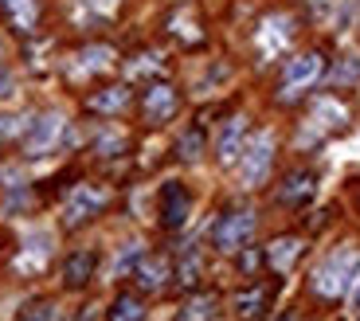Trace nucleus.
<instances>
[{"label":"nucleus","mask_w":360,"mask_h":321,"mask_svg":"<svg viewBox=\"0 0 360 321\" xmlns=\"http://www.w3.org/2000/svg\"><path fill=\"white\" fill-rule=\"evenodd\" d=\"M356 267H360V251H337L333 259H325L321 270L314 275V290L321 298H341L349 290Z\"/></svg>","instance_id":"f257e3e1"},{"label":"nucleus","mask_w":360,"mask_h":321,"mask_svg":"<svg viewBox=\"0 0 360 321\" xmlns=\"http://www.w3.org/2000/svg\"><path fill=\"white\" fill-rule=\"evenodd\" d=\"M255 235V212H247V208H235V212L219 215V223L212 227V243H216L219 251H243L247 239Z\"/></svg>","instance_id":"f03ea898"},{"label":"nucleus","mask_w":360,"mask_h":321,"mask_svg":"<svg viewBox=\"0 0 360 321\" xmlns=\"http://www.w3.org/2000/svg\"><path fill=\"white\" fill-rule=\"evenodd\" d=\"M102 208H106V192L94 188V184H79L71 196H67V204H63V223L67 227H82V223L94 220Z\"/></svg>","instance_id":"7ed1b4c3"},{"label":"nucleus","mask_w":360,"mask_h":321,"mask_svg":"<svg viewBox=\"0 0 360 321\" xmlns=\"http://www.w3.org/2000/svg\"><path fill=\"white\" fill-rule=\"evenodd\" d=\"M321 75V55H297V59L286 63V71H282V99H294V94H302V90L309 87V82Z\"/></svg>","instance_id":"20e7f679"},{"label":"nucleus","mask_w":360,"mask_h":321,"mask_svg":"<svg viewBox=\"0 0 360 321\" xmlns=\"http://www.w3.org/2000/svg\"><path fill=\"white\" fill-rule=\"evenodd\" d=\"M270 160H274V137L259 134L251 141V149H243V184H262L270 172Z\"/></svg>","instance_id":"39448f33"},{"label":"nucleus","mask_w":360,"mask_h":321,"mask_svg":"<svg viewBox=\"0 0 360 321\" xmlns=\"http://www.w3.org/2000/svg\"><path fill=\"white\" fill-rule=\"evenodd\" d=\"M188 212H192V200H188V188L180 184V180H169L161 188V223L169 232L184 227L188 223Z\"/></svg>","instance_id":"423d86ee"},{"label":"nucleus","mask_w":360,"mask_h":321,"mask_svg":"<svg viewBox=\"0 0 360 321\" xmlns=\"http://www.w3.org/2000/svg\"><path fill=\"white\" fill-rule=\"evenodd\" d=\"M59 130H63V118H59V114L36 118V122L27 125V134H24V153H27V157H44V153L55 145Z\"/></svg>","instance_id":"0eeeda50"},{"label":"nucleus","mask_w":360,"mask_h":321,"mask_svg":"<svg viewBox=\"0 0 360 321\" xmlns=\"http://www.w3.org/2000/svg\"><path fill=\"white\" fill-rule=\"evenodd\" d=\"M180 99H176V90L169 87V82H153V87L145 90V99H141V114L145 122H169L172 114H176Z\"/></svg>","instance_id":"6e6552de"},{"label":"nucleus","mask_w":360,"mask_h":321,"mask_svg":"<svg viewBox=\"0 0 360 321\" xmlns=\"http://www.w3.org/2000/svg\"><path fill=\"white\" fill-rule=\"evenodd\" d=\"M314 192H317V177L309 169H297V172H290L286 180H282V188H278V204H286V208H302V204H309L314 200Z\"/></svg>","instance_id":"1a4fd4ad"},{"label":"nucleus","mask_w":360,"mask_h":321,"mask_svg":"<svg viewBox=\"0 0 360 321\" xmlns=\"http://www.w3.org/2000/svg\"><path fill=\"white\" fill-rule=\"evenodd\" d=\"M243 134H247V122H243V118H231V122L219 130L216 157L224 160V165H235V160L243 157Z\"/></svg>","instance_id":"9d476101"},{"label":"nucleus","mask_w":360,"mask_h":321,"mask_svg":"<svg viewBox=\"0 0 360 321\" xmlns=\"http://www.w3.org/2000/svg\"><path fill=\"white\" fill-rule=\"evenodd\" d=\"M94 267H98V255L94 251H75V255L63 259V282L71 290H79V286H86L94 278Z\"/></svg>","instance_id":"9b49d317"},{"label":"nucleus","mask_w":360,"mask_h":321,"mask_svg":"<svg viewBox=\"0 0 360 321\" xmlns=\"http://www.w3.org/2000/svg\"><path fill=\"white\" fill-rule=\"evenodd\" d=\"M0 16L8 20L12 32H32L39 16V0H0Z\"/></svg>","instance_id":"f8f14e48"},{"label":"nucleus","mask_w":360,"mask_h":321,"mask_svg":"<svg viewBox=\"0 0 360 321\" xmlns=\"http://www.w3.org/2000/svg\"><path fill=\"white\" fill-rule=\"evenodd\" d=\"M169 275L172 270H169V259H165V255H141V263L134 267V278H137L141 290H161Z\"/></svg>","instance_id":"ddd939ff"},{"label":"nucleus","mask_w":360,"mask_h":321,"mask_svg":"<svg viewBox=\"0 0 360 321\" xmlns=\"http://www.w3.org/2000/svg\"><path fill=\"white\" fill-rule=\"evenodd\" d=\"M129 106V87H102L90 94V110L94 114H122Z\"/></svg>","instance_id":"4468645a"},{"label":"nucleus","mask_w":360,"mask_h":321,"mask_svg":"<svg viewBox=\"0 0 360 321\" xmlns=\"http://www.w3.org/2000/svg\"><path fill=\"white\" fill-rule=\"evenodd\" d=\"M297 255H302V239H294V235H286V239H274L266 247V263L274 270H290L297 263Z\"/></svg>","instance_id":"2eb2a0df"},{"label":"nucleus","mask_w":360,"mask_h":321,"mask_svg":"<svg viewBox=\"0 0 360 321\" xmlns=\"http://www.w3.org/2000/svg\"><path fill=\"white\" fill-rule=\"evenodd\" d=\"M286 39H290V20L286 16H270L266 24H262V32H259V51L274 55Z\"/></svg>","instance_id":"dca6fc26"},{"label":"nucleus","mask_w":360,"mask_h":321,"mask_svg":"<svg viewBox=\"0 0 360 321\" xmlns=\"http://www.w3.org/2000/svg\"><path fill=\"white\" fill-rule=\"evenodd\" d=\"M176 321H216V294L192 298V302L176 313Z\"/></svg>","instance_id":"f3484780"},{"label":"nucleus","mask_w":360,"mask_h":321,"mask_svg":"<svg viewBox=\"0 0 360 321\" xmlns=\"http://www.w3.org/2000/svg\"><path fill=\"white\" fill-rule=\"evenodd\" d=\"M110 63H114V47H106V44H94L79 51V71H106Z\"/></svg>","instance_id":"a211bd4d"},{"label":"nucleus","mask_w":360,"mask_h":321,"mask_svg":"<svg viewBox=\"0 0 360 321\" xmlns=\"http://www.w3.org/2000/svg\"><path fill=\"white\" fill-rule=\"evenodd\" d=\"M141 317H145V306H141V298H134V294H122L106 313V321H141Z\"/></svg>","instance_id":"6ab92c4d"},{"label":"nucleus","mask_w":360,"mask_h":321,"mask_svg":"<svg viewBox=\"0 0 360 321\" xmlns=\"http://www.w3.org/2000/svg\"><path fill=\"white\" fill-rule=\"evenodd\" d=\"M262 306H266V290H262V286L243 290V294L235 298V313H239V317H259Z\"/></svg>","instance_id":"aec40b11"},{"label":"nucleus","mask_w":360,"mask_h":321,"mask_svg":"<svg viewBox=\"0 0 360 321\" xmlns=\"http://www.w3.org/2000/svg\"><path fill=\"white\" fill-rule=\"evenodd\" d=\"M176 153H180V160H196L200 153H204V130H200V125H192L188 134L180 137Z\"/></svg>","instance_id":"412c9836"},{"label":"nucleus","mask_w":360,"mask_h":321,"mask_svg":"<svg viewBox=\"0 0 360 321\" xmlns=\"http://www.w3.org/2000/svg\"><path fill=\"white\" fill-rule=\"evenodd\" d=\"M122 149H126V137L114 134V130L94 137V153H102V157H114V153H122Z\"/></svg>","instance_id":"4be33fe9"},{"label":"nucleus","mask_w":360,"mask_h":321,"mask_svg":"<svg viewBox=\"0 0 360 321\" xmlns=\"http://www.w3.org/2000/svg\"><path fill=\"white\" fill-rule=\"evenodd\" d=\"M176 278H180V286H196L200 282V255H184Z\"/></svg>","instance_id":"5701e85b"},{"label":"nucleus","mask_w":360,"mask_h":321,"mask_svg":"<svg viewBox=\"0 0 360 321\" xmlns=\"http://www.w3.org/2000/svg\"><path fill=\"white\" fill-rule=\"evenodd\" d=\"M141 255H145V251H141V243H129V247L122 251V259H117V275H126V270H134L137 263H141Z\"/></svg>","instance_id":"b1692460"},{"label":"nucleus","mask_w":360,"mask_h":321,"mask_svg":"<svg viewBox=\"0 0 360 321\" xmlns=\"http://www.w3.org/2000/svg\"><path fill=\"white\" fill-rule=\"evenodd\" d=\"M20 125H24L20 118H12V114H0V145H4V141H12V137L20 134Z\"/></svg>","instance_id":"393cba45"},{"label":"nucleus","mask_w":360,"mask_h":321,"mask_svg":"<svg viewBox=\"0 0 360 321\" xmlns=\"http://www.w3.org/2000/svg\"><path fill=\"white\" fill-rule=\"evenodd\" d=\"M51 302H36V306H27V310H24V317H20V321H51Z\"/></svg>","instance_id":"a878e982"},{"label":"nucleus","mask_w":360,"mask_h":321,"mask_svg":"<svg viewBox=\"0 0 360 321\" xmlns=\"http://www.w3.org/2000/svg\"><path fill=\"white\" fill-rule=\"evenodd\" d=\"M12 90H16V75H12V67L0 63V99H8Z\"/></svg>","instance_id":"bb28decb"},{"label":"nucleus","mask_w":360,"mask_h":321,"mask_svg":"<svg viewBox=\"0 0 360 321\" xmlns=\"http://www.w3.org/2000/svg\"><path fill=\"white\" fill-rule=\"evenodd\" d=\"M259 263H262V255H259V251H247L243 259H239V267H243V270H247V275H251V270H255V267H259Z\"/></svg>","instance_id":"cd10ccee"},{"label":"nucleus","mask_w":360,"mask_h":321,"mask_svg":"<svg viewBox=\"0 0 360 321\" xmlns=\"http://www.w3.org/2000/svg\"><path fill=\"white\" fill-rule=\"evenodd\" d=\"M356 306H360V286H356Z\"/></svg>","instance_id":"c85d7f7f"}]
</instances>
